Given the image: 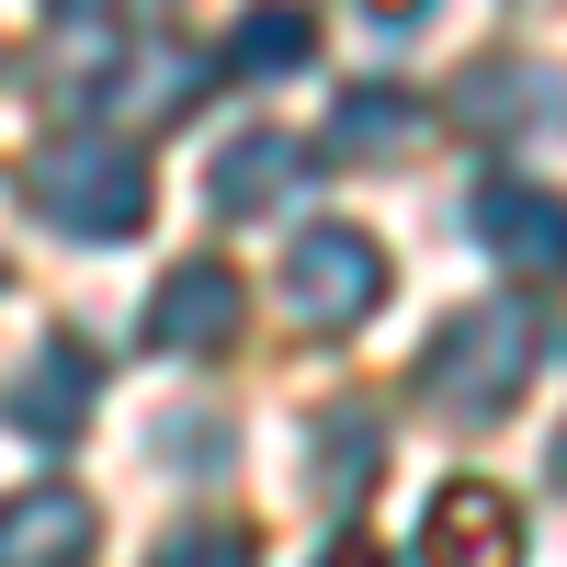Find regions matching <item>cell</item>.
I'll return each instance as SVG.
<instances>
[{"mask_svg":"<svg viewBox=\"0 0 567 567\" xmlns=\"http://www.w3.org/2000/svg\"><path fill=\"white\" fill-rule=\"evenodd\" d=\"M545 374V318L523 296H488V307H454L432 329V352H420V398L443 420H499L523 409V386Z\"/></svg>","mask_w":567,"mask_h":567,"instance_id":"1","label":"cell"},{"mask_svg":"<svg viewBox=\"0 0 567 567\" xmlns=\"http://www.w3.org/2000/svg\"><path fill=\"white\" fill-rule=\"evenodd\" d=\"M23 205L58 227L80 250H114L148 227V159L125 148V136H58V148L23 159Z\"/></svg>","mask_w":567,"mask_h":567,"instance_id":"2","label":"cell"},{"mask_svg":"<svg viewBox=\"0 0 567 567\" xmlns=\"http://www.w3.org/2000/svg\"><path fill=\"white\" fill-rule=\"evenodd\" d=\"M284 307H296V329L341 341V329H363L386 307V250H374L363 227H341V216L296 227V250H284Z\"/></svg>","mask_w":567,"mask_h":567,"instance_id":"3","label":"cell"},{"mask_svg":"<svg viewBox=\"0 0 567 567\" xmlns=\"http://www.w3.org/2000/svg\"><path fill=\"white\" fill-rule=\"evenodd\" d=\"M250 329V284L227 272V261H171L159 272V296H148V352H227Z\"/></svg>","mask_w":567,"mask_h":567,"instance_id":"4","label":"cell"},{"mask_svg":"<svg viewBox=\"0 0 567 567\" xmlns=\"http://www.w3.org/2000/svg\"><path fill=\"white\" fill-rule=\"evenodd\" d=\"M420 567H523V499L488 477H454L420 511Z\"/></svg>","mask_w":567,"mask_h":567,"instance_id":"5","label":"cell"},{"mask_svg":"<svg viewBox=\"0 0 567 567\" xmlns=\"http://www.w3.org/2000/svg\"><path fill=\"white\" fill-rule=\"evenodd\" d=\"M91 398H103V363H91L80 341H45V352L12 374V386H0V420H12L23 443H80Z\"/></svg>","mask_w":567,"mask_h":567,"instance_id":"6","label":"cell"},{"mask_svg":"<svg viewBox=\"0 0 567 567\" xmlns=\"http://www.w3.org/2000/svg\"><path fill=\"white\" fill-rule=\"evenodd\" d=\"M103 523L80 488H12L0 499V567H91Z\"/></svg>","mask_w":567,"mask_h":567,"instance_id":"7","label":"cell"},{"mask_svg":"<svg viewBox=\"0 0 567 567\" xmlns=\"http://www.w3.org/2000/svg\"><path fill=\"white\" fill-rule=\"evenodd\" d=\"M205 80H216V58H194V45H136V69H91V91H103L114 114H136V125L194 114Z\"/></svg>","mask_w":567,"mask_h":567,"instance_id":"8","label":"cell"},{"mask_svg":"<svg viewBox=\"0 0 567 567\" xmlns=\"http://www.w3.org/2000/svg\"><path fill=\"white\" fill-rule=\"evenodd\" d=\"M296 171H307V148H296V136L250 125V136H227V148H216L205 205H216V216H261V205H284V194H296Z\"/></svg>","mask_w":567,"mask_h":567,"instance_id":"9","label":"cell"},{"mask_svg":"<svg viewBox=\"0 0 567 567\" xmlns=\"http://www.w3.org/2000/svg\"><path fill=\"white\" fill-rule=\"evenodd\" d=\"M318 58V12L307 0H250L239 23H227V58L216 69H239V80H296Z\"/></svg>","mask_w":567,"mask_h":567,"instance_id":"10","label":"cell"},{"mask_svg":"<svg viewBox=\"0 0 567 567\" xmlns=\"http://www.w3.org/2000/svg\"><path fill=\"white\" fill-rule=\"evenodd\" d=\"M477 239L511 261V272H556V194H545V182H488V194H477Z\"/></svg>","mask_w":567,"mask_h":567,"instance_id":"11","label":"cell"},{"mask_svg":"<svg viewBox=\"0 0 567 567\" xmlns=\"http://www.w3.org/2000/svg\"><path fill=\"white\" fill-rule=\"evenodd\" d=\"M307 477H318V499H341V511H352L374 477H386V443H374V420H363V409H318Z\"/></svg>","mask_w":567,"mask_h":567,"instance_id":"12","label":"cell"},{"mask_svg":"<svg viewBox=\"0 0 567 567\" xmlns=\"http://www.w3.org/2000/svg\"><path fill=\"white\" fill-rule=\"evenodd\" d=\"M420 114L409 91H341V103H329V148L341 159H398V148H420Z\"/></svg>","mask_w":567,"mask_h":567,"instance_id":"13","label":"cell"},{"mask_svg":"<svg viewBox=\"0 0 567 567\" xmlns=\"http://www.w3.org/2000/svg\"><path fill=\"white\" fill-rule=\"evenodd\" d=\"M148 567H261V545H250L239 523H182V534H159Z\"/></svg>","mask_w":567,"mask_h":567,"instance_id":"14","label":"cell"},{"mask_svg":"<svg viewBox=\"0 0 567 567\" xmlns=\"http://www.w3.org/2000/svg\"><path fill=\"white\" fill-rule=\"evenodd\" d=\"M171 420H182V432H159L148 454H171V465H216L227 454V432H205V409H171Z\"/></svg>","mask_w":567,"mask_h":567,"instance_id":"15","label":"cell"},{"mask_svg":"<svg viewBox=\"0 0 567 567\" xmlns=\"http://www.w3.org/2000/svg\"><path fill=\"white\" fill-rule=\"evenodd\" d=\"M58 23H148V12H171V0H45Z\"/></svg>","mask_w":567,"mask_h":567,"instance_id":"16","label":"cell"},{"mask_svg":"<svg viewBox=\"0 0 567 567\" xmlns=\"http://www.w3.org/2000/svg\"><path fill=\"white\" fill-rule=\"evenodd\" d=\"M318 567H386V556H374L363 534H341V545H318Z\"/></svg>","mask_w":567,"mask_h":567,"instance_id":"17","label":"cell"},{"mask_svg":"<svg viewBox=\"0 0 567 567\" xmlns=\"http://www.w3.org/2000/svg\"><path fill=\"white\" fill-rule=\"evenodd\" d=\"M374 12H420V0H374Z\"/></svg>","mask_w":567,"mask_h":567,"instance_id":"18","label":"cell"}]
</instances>
